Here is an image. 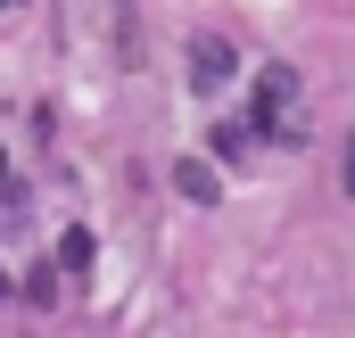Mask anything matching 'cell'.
Masks as SVG:
<instances>
[{"mask_svg": "<svg viewBox=\"0 0 355 338\" xmlns=\"http://www.w3.org/2000/svg\"><path fill=\"white\" fill-rule=\"evenodd\" d=\"M182 190H190V198L207 206V198H215V173H207V166H182Z\"/></svg>", "mask_w": 355, "mask_h": 338, "instance_id": "obj_2", "label": "cell"}, {"mask_svg": "<svg viewBox=\"0 0 355 338\" xmlns=\"http://www.w3.org/2000/svg\"><path fill=\"white\" fill-rule=\"evenodd\" d=\"M190 75H198V83H223V75H232V50H223V42H190Z\"/></svg>", "mask_w": 355, "mask_h": 338, "instance_id": "obj_1", "label": "cell"}, {"mask_svg": "<svg viewBox=\"0 0 355 338\" xmlns=\"http://www.w3.org/2000/svg\"><path fill=\"white\" fill-rule=\"evenodd\" d=\"M58 264H75V272L91 264V240H83V231H67V240H58Z\"/></svg>", "mask_w": 355, "mask_h": 338, "instance_id": "obj_3", "label": "cell"}]
</instances>
